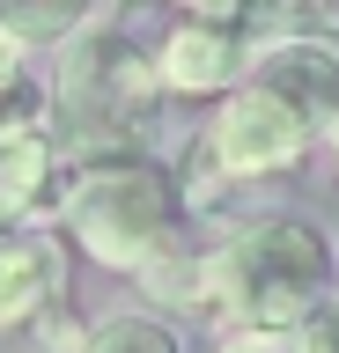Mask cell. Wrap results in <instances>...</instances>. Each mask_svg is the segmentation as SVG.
<instances>
[{"label":"cell","instance_id":"6da1fadb","mask_svg":"<svg viewBox=\"0 0 339 353\" xmlns=\"http://www.w3.org/2000/svg\"><path fill=\"white\" fill-rule=\"evenodd\" d=\"M59 236L81 250L89 265L118 272V280H177L192 250V184L170 162H155L148 148L118 154H81L59 176Z\"/></svg>","mask_w":339,"mask_h":353},{"label":"cell","instance_id":"7a4b0ae2","mask_svg":"<svg viewBox=\"0 0 339 353\" xmlns=\"http://www.w3.org/2000/svg\"><path fill=\"white\" fill-rule=\"evenodd\" d=\"M332 294H339V243L332 228L302 214H251L177 272V302L214 316V331L229 324L288 331Z\"/></svg>","mask_w":339,"mask_h":353},{"label":"cell","instance_id":"3957f363","mask_svg":"<svg viewBox=\"0 0 339 353\" xmlns=\"http://www.w3.org/2000/svg\"><path fill=\"white\" fill-rule=\"evenodd\" d=\"M162 66L155 52L126 30V22L96 15L74 44H59L52 66V132L74 154H118V148H148L162 110Z\"/></svg>","mask_w":339,"mask_h":353},{"label":"cell","instance_id":"277c9868","mask_svg":"<svg viewBox=\"0 0 339 353\" xmlns=\"http://www.w3.org/2000/svg\"><path fill=\"white\" fill-rule=\"evenodd\" d=\"M325 132L273 96L258 74L236 81L229 96H214L206 125L192 132V192H222V184H258V176H288L310 162V148Z\"/></svg>","mask_w":339,"mask_h":353},{"label":"cell","instance_id":"5b68a950","mask_svg":"<svg viewBox=\"0 0 339 353\" xmlns=\"http://www.w3.org/2000/svg\"><path fill=\"white\" fill-rule=\"evenodd\" d=\"M258 52L266 37L251 30V22H200V15H177L170 30L155 37V66H162V88L170 96H229L236 81L258 74Z\"/></svg>","mask_w":339,"mask_h":353},{"label":"cell","instance_id":"8992f818","mask_svg":"<svg viewBox=\"0 0 339 353\" xmlns=\"http://www.w3.org/2000/svg\"><path fill=\"white\" fill-rule=\"evenodd\" d=\"M67 294V243L45 221H15L0 236V331H23L52 316Z\"/></svg>","mask_w":339,"mask_h":353},{"label":"cell","instance_id":"52a82bcc","mask_svg":"<svg viewBox=\"0 0 339 353\" xmlns=\"http://www.w3.org/2000/svg\"><path fill=\"white\" fill-rule=\"evenodd\" d=\"M59 206V132L45 118L0 110V228L45 221Z\"/></svg>","mask_w":339,"mask_h":353},{"label":"cell","instance_id":"ba28073f","mask_svg":"<svg viewBox=\"0 0 339 353\" xmlns=\"http://www.w3.org/2000/svg\"><path fill=\"white\" fill-rule=\"evenodd\" d=\"M258 81H266L273 96H288L317 132L339 125V44L325 37V30H280V37H266Z\"/></svg>","mask_w":339,"mask_h":353},{"label":"cell","instance_id":"9c48e42d","mask_svg":"<svg viewBox=\"0 0 339 353\" xmlns=\"http://www.w3.org/2000/svg\"><path fill=\"white\" fill-rule=\"evenodd\" d=\"M74 353H192V346H184V331L170 324V316H155V309H111V316H96V324L74 339Z\"/></svg>","mask_w":339,"mask_h":353},{"label":"cell","instance_id":"30bf717a","mask_svg":"<svg viewBox=\"0 0 339 353\" xmlns=\"http://www.w3.org/2000/svg\"><path fill=\"white\" fill-rule=\"evenodd\" d=\"M0 15L45 52V44H74L96 15H104V0H0Z\"/></svg>","mask_w":339,"mask_h":353},{"label":"cell","instance_id":"8fae6325","mask_svg":"<svg viewBox=\"0 0 339 353\" xmlns=\"http://www.w3.org/2000/svg\"><path fill=\"white\" fill-rule=\"evenodd\" d=\"M30 59H37V44L0 15V110H15V96L30 88Z\"/></svg>","mask_w":339,"mask_h":353},{"label":"cell","instance_id":"7c38bea8","mask_svg":"<svg viewBox=\"0 0 339 353\" xmlns=\"http://www.w3.org/2000/svg\"><path fill=\"white\" fill-rule=\"evenodd\" d=\"M206 353H288V331H266V324H229L206 339Z\"/></svg>","mask_w":339,"mask_h":353},{"label":"cell","instance_id":"4fadbf2b","mask_svg":"<svg viewBox=\"0 0 339 353\" xmlns=\"http://www.w3.org/2000/svg\"><path fill=\"white\" fill-rule=\"evenodd\" d=\"M288 353H339V316H332V302L310 309L302 324H288Z\"/></svg>","mask_w":339,"mask_h":353},{"label":"cell","instance_id":"5bb4252c","mask_svg":"<svg viewBox=\"0 0 339 353\" xmlns=\"http://www.w3.org/2000/svg\"><path fill=\"white\" fill-rule=\"evenodd\" d=\"M177 15H200V22H258L266 0H170Z\"/></svg>","mask_w":339,"mask_h":353},{"label":"cell","instance_id":"9a60e30c","mask_svg":"<svg viewBox=\"0 0 339 353\" xmlns=\"http://www.w3.org/2000/svg\"><path fill=\"white\" fill-rule=\"evenodd\" d=\"M325 140H332V154H339V125H332V132H325Z\"/></svg>","mask_w":339,"mask_h":353},{"label":"cell","instance_id":"2e32d148","mask_svg":"<svg viewBox=\"0 0 339 353\" xmlns=\"http://www.w3.org/2000/svg\"><path fill=\"white\" fill-rule=\"evenodd\" d=\"M332 316H339V294H332Z\"/></svg>","mask_w":339,"mask_h":353}]
</instances>
